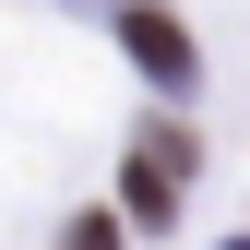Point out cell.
Returning a JSON list of instances; mask_svg holds the SVG:
<instances>
[{
	"instance_id": "obj_3",
	"label": "cell",
	"mask_w": 250,
	"mask_h": 250,
	"mask_svg": "<svg viewBox=\"0 0 250 250\" xmlns=\"http://www.w3.org/2000/svg\"><path fill=\"white\" fill-rule=\"evenodd\" d=\"M72 250H119V227H107V214H83V227H72Z\"/></svg>"
},
{
	"instance_id": "obj_2",
	"label": "cell",
	"mask_w": 250,
	"mask_h": 250,
	"mask_svg": "<svg viewBox=\"0 0 250 250\" xmlns=\"http://www.w3.org/2000/svg\"><path fill=\"white\" fill-rule=\"evenodd\" d=\"M119 36H131V60H143V83H191V36H179V12H155V0H131L119 12Z\"/></svg>"
},
{
	"instance_id": "obj_1",
	"label": "cell",
	"mask_w": 250,
	"mask_h": 250,
	"mask_svg": "<svg viewBox=\"0 0 250 250\" xmlns=\"http://www.w3.org/2000/svg\"><path fill=\"white\" fill-rule=\"evenodd\" d=\"M179 179H191V143H179V131H143L131 143V214H143V227L179 214Z\"/></svg>"
}]
</instances>
